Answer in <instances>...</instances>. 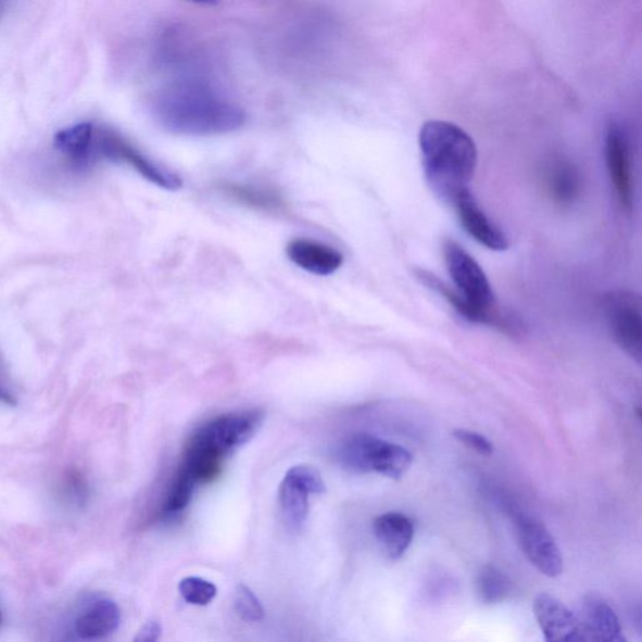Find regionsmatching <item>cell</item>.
I'll use <instances>...</instances> for the list:
<instances>
[{"instance_id":"31","label":"cell","mask_w":642,"mask_h":642,"mask_svg":"<svg viewBox=\"0 0 642 642\" xmlns=\"http://www.w3.org/2000/svg\"><path fill=\"white\" fill-rule=\"evenodd\" d=\"M0 624H2V612H0Z\"/></svg>"},{"instance_id":"26","label":"cell","mask_w":642,"mask_h":642,"mask_svg":"<svg viewBox=\"0 0 642 642\" xmlns=\"http://www.w3.org/2000/svg\"><path fill=\"white\" fill-rule=\"evenodd\" d=\"M452 435L458 442L481 454V456H492L494 449L489 438L467 429H454Z\"/></svg>"},{"instance_id":"27","label":"cell","mask_w":642,"mask_h":642,"mask_svg":"<svg viewBox=\"0 0 642 642\" xmlns=\"http://www.w3.org/2000/svg\"><path fill=\"white\" fill-rule=\"evenodd\" d=\"M162 628L159 621L150 620L146 622L141 630L138 631L135 641L137 642H154L161 637Z\"/></svg>"},{"instance_id":"18","label":"cell","mask_w":642,"mask_h":642,"mask_svg":"<svg viewBox=\"0 0 642 642\" xmlns=\"http://www.w3.org/2000/svg\"><path fill=\"white\" fill-rule=\"evenodd\" d=\"M221 190L234 202L250 209L265 211V213H278L286 206L278 192L264 189V187L227 182L221 186Z\"/></svg>"},{"instance_id":"23","label":"cell","mask_w":642,"mask_h":642,"mask_svg":"<svg viewBox=\"0 0 642 642\" xmlns=\"http://www.w3.org/2000/svg\"><path fill=\"white\" fill-rule=\"evenodd\" d=\"M61 493L64 501L72 506L83 507L88 500V484L79 470L71 469L63 477Z\"/></svg>"},{"instance_id":"8","label":"cell","mask_w":642,"mask_h":642,"mask_svg":"<svg viewBox=\"0 0 642 642\" xmlns=\"http://www.w3.org/2000/svg\"><path fill=\"white\" fill-rule=\"evenodd\" d=\"M606 316L614 339L638 363L642 355L641 300L631 291H614L606 298Z\"/></svg>"},{"instance_id":"21","label":"cell","mask_w":642,"mask_h":642,"mask_svg":"<svg viewBox=\"0 0 642 642\" xmlns=\"http://www.w3.org/2000/svg\"><path fill=\"white\" fill-rule=\"evenodd\" d=\"M182 599L186 603L197 606H206L217 595V589L214 583L201 579V577H186L178 584Z\"/></svg>"},{"instance_id":"11","label":"cell","mask_w":642,"mask_h":642,"mask_svg":"<svg viewBox=\"0 0 642 642\" xmlns=\"http://www.w3.org/2000/svg\"><path fill=\"white\" fill-rule=\"evenodd\" d=\"M451 205L456 210L458 221L470 238L493 251L508 249L506 235L484 214L469 189L462 191Z\"/></svg>"},{"instance_id":"20","label":"cell","mask_w":642,"mask_h":642,"mask_svg":"<svg viewBox=\"0 0 642 642\" xmlns=\"http://www.w3.org/2000/svg\"><path fill=\"white\" fill-rule=\"evenodd\" d=\"M514 590V582L495 566H486L478 575V597L484 605L503 603L511 597Z\"/></svg>"},{"instance_id":"16","label":"cell","mask_w":642,"mask_h":642,"mask_svg":"<svg viewBox=\"0 0 642 642\" xmlns=\"http://www.w3.org/2000/svg\"><path fill=\"white\" fill-rule=\"evenodd\" d=\"M373 531L390 559L396 561L408 551L414 539V524L400 512H388L374 519Z\"/></svg>"},{"instance_id":"15","label":"cell","mask_w":642,"mask_h":642,"mask_svg":"<svg viewBox=\"0 0 642 642\" xmlns=\"http://www.w3.org/2000/svg\"><path fill=\"white\" fill-rule=\"evenodd\" d=\"M95 128L89 122H83L62 129L54 137L55 150L76 173H86L96 164L92 153Z\"/></svg>"},{"instance_id":"25","label":"cell","mask_w":642,"mask_h":642,"mask_svg":"<svg viewBox=\"0 0 642 642\" xmlns=\"http://www.w3.org/2000/svg\"><path fill=\"white\" fill-rule=\"evenodd\" d=\"M287 475L291 478H294L295 481L306 487L309 492H311L312 494L325 492L323 477L319 470L313 466L299 465L290 468Z\"/></svg>"},{"instance_id":"9","label":"cell","mask_w":642,"mask_h":642,"mask_svg":"<svg viewBox=\"0 0 642 642\" xmlns=\"http://www.w3.org/2000/svg\"><path fill=\"white\" fill-rule=\"evenodd\" d=\"M606 164L609 180L614 186L617 200L625 211L633 207V176L631 151L628 137L617 125H612L606 135Z\"/></svg>"},{"instance_id":"22","label":"cell","mask_w":642,"mask_h":642,"mask_svg":"<svg viewBox=\"0 0 642 642\" xmlns=\"http://www.w3.org/2000/svg\"><path fill=\"white\" fill-rule=\"evenodd\" d=\"M198 484L187 476L184 470L178 469L175 481L171 486L169 493L165 503V512L167 515H175L181 512L192 499L193 491Z\"/></svg>"},{"instance_id":"29","label":"cell","mask_w":642,"mask_h":642,"mask_svg":"<svg viewBox=\"0 0 642 642\" xmlns=\"http://www.w3.org/2000/svg\"><path fill=\"white\" fill-rule=\"evenodd\" d=\"M189 2L201 4V5H216L221 3V0H189Z\"/></svg>"},{"instance_id":"28","label":"cell","mask_w":642,"mask_h":642,"mask_svg":"<svg viewBox=\"0 0 642 642\" xmlns=\"http://www.w3.org/2000/svg\"><path fill=\"white\" fill-rule=\"evenodd\" d=\"M0 403L7 405L17 404V400H15L12 390L5 385L2 374H0Z\"/></svg>"},{"instance_id":"24","label":"cell","mask_w":642,"mask_h":642,"mask_svg":"<svg viewBox=\"0 0 642 642\" xmlns=\"http://www.w3.org/2000/svg\"><path fill=\"white\" fill-rule=\"evenodd\" d=\"M235 608L242 620L257 622L264 619L265 613L262 603L246 584H239L235 595Z\"/></svg>"},{"instance_id":"5","label":"cell","mask_w":642,"mask_h":642,"mask_svg":"<svg viewBox=\"0 0 642 642\" xmlns=\"http://www.w3.org/2000/svg\"><path fill=\"white\" fill-rule=\"evenodd\" d=\"M92 153L95 162L105 159L131 166L146 180L162 187V189L176 191L182 187L181 178L173 171L154 164L135 146L110 128H95Z\"/></svg>"},{"instance_id":"12","label":"cell","mask_w":642,"mask_h":642,"mask_svg":"<svg viewBox=\"0 0 642 642\" xmlns=\"http://www.w3.org/2000/svg\"><path fill=\"white\" fill-rule=\"evenodd\" d=\"M121 624V609L108 597L89 600L75 620V633L85 641L101 640L112 635Z\"/></svg>"},{"instance_id":"19","label":"cell","mask_w":642,"mask_h":642,"mask_svg":"<svg viewBox=\"0 0 642 642\" xmlns=\"http://www.w3.org/2000/svg\"><path fill=\"white\" fill-rule=\"evenodd\" d=\"M309 492L306 487L286 475L279 489L280 508L288 525L292 528L302 527L307 518Z\"/></svg>"},{"instance_id":"1","label":"cell","mask_w":642,"mask_h":642,"mask_svg":"<svg viewBox=\"0 0 642 642\" xmlns=\"http://www.w3.org/2000/svg\"><path fill=\"white\" fill-rule=\"evenodd\" d=\"M151 112L167 131L182 136H216L237 131L246 112L215 89L199 83H177L160 89Z\"/></svg>"},{"instance_id":"3","label":"cell","mask_w":642,"mask_h":642,"mask_svg":"<svg viewBox=\"0 0 642 642\" xmlns=\"http://www.w3.org/2000/svg\"><path fill=\"white\" fill-rule=\"evenodd\" d=\"M443 253L446 270L457 287L458 295L454 298L452 306L458 314L469 322L490 324L515 332L517 320L500 314L495 309L491 282L475 257L454 240L444 242Z\"/></svg>"},{"instance_id":"30","label":"cell","mask_w":642,"mask_h":642,"mask_svg":"<svg viewBox=\"0 0 642 642\" xmlns=\"http://www.w3.org/2000/svg\"><path fill=\"white\" fill-rule=\"evenodd\" d=\"M5 0H0V13H2Z\"/></svg>"},{"instance_id":"10","label":"cell","mask_w":642,"mask_h":642,"mask_svg":"<svg viewBox=\"0 0 642 642\" xmlns=\"http://www.w3.org/2000/svg\"><path fill=\"white\" fill-rule=\"evenodd\" d=\"M533 613L543 637L547 641H584L579 617L549 593H541L536 597Z\"/></svg>"},{"instance_id":"4","label":"cell","mask_w":642,"mask_h":642,"mask_svg":"<svg viewBox=\"0 0 642 642\" xmlns=\"http://www.w3.org/2000/svg\"><path fill=\"white\" fill-rule=\"evenodd\" d=\"M338 460L353 473H374L400 481L412 466L413 456L402 445L361 433L341 443Z\"/></svg>"},{"instance_id":"14","label":"cell","mask_w":642,"mask_h":642,"mask_svg":"<svg viewBox=\"0 0 642 642\" xmlns=\"http://www.w3.org/2000/svg\"><path fill=\"white\" fill-rule=\"evenodd\" d=\"M288 257L303 270L320 276L335 274L344 263V256L335 248L309 239L292 240L287 248Z\"/></svg>"},{"instance_id":"6","label":"cell","mask_w":642,"mask_h":642,"mask_svg":"<svg viewBox=\"0 0 642 642\" xmlns=\"http://www.w3.org/2000/svg\"><path fill=\"white\" fill-rule=\"evenodd\" d=\"M506 509L514 519L519 546L536 570L551 579L563 574L564 558L547 528L518 507L512 506V503Z\"/></svg>"},{"instance_id":"17","label":"cell","mask_w":642,"mask_h":642,"mask_svg":"<svg viewBox=\"0 0 642 642\" xmlns=\"http://www.w3.org/2000/svg\"><path fill=\"white\" fill-rule=\"evenodd\" d=\"M544 184L556 205H574L581 193V176L570 161L557 159L550 162L544 171Z\"/></svg>"},{"instance_id":"13","label":"cell","mask_w":642,"mask_h":642,"mask_svg":"<svg viewBox=\"0 0 642 642\" xmlns=\"http://www.w3.org/2000/svg\"><path fill=\"white\" fill-rule=\"evenodd\" d=\"M584 641L625 642L619 617L603 600L587 597L579 615Z\"/></svg>"},{"instance_id":"7","label":"cell","mask_w":642,"mask_h":642,"mask_svg":"<svg viewBox=\"0 0 642 642\" xmlns=\"http://www.w3.org/2000/svg\"><path fill=\"white\" fill-rule=\"evenodd\" d=\"M263 420L264 414L259 411L224 414L207 421L192 437L227 457L254 437Z\"/></svg>"},{"instance_id":"2","label":"cell","mask_w":642,"mask_h":642,"mask_svg":"<svg viewBox=\"0 0 642 642\" xmlns=\"http://www.w3.org/2000/svg\"><path fill=\"white\" fill-rule=\"evenodd\" d=\"M423 168L438 198L452 203L468 189L477 167L476 144L465 129L444 121H429L420 128Z\"/></svg>"}]
</instances>
